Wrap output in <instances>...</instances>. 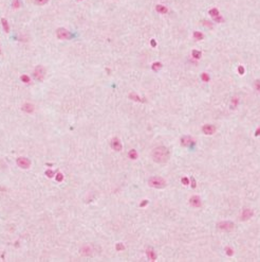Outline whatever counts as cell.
<instances>
[{"mask_svg":"<svg viewBox=\"0 0 260 262\" xmlns=\"http://www.w3.org/2000/svg\"><path fill=\"white\" fill-rule=\"evenodd\" d=\"M169 151L166 146H156L152 150L151 158L156 163H165L169 159Z\"/></svg>","mask_w":260,"mask_h":262,"instance_id":"1","label":"cell"},{"mask_svg":"<svg viewBox=\"0 0 260 262\" xmlns=\"http://www.w3.org/2000/svg\"><path fill=\"white\" fill-rule=\"evenodd\" d=\"M148 185L152 188L161 189L166 186V180L163 177H160V176H152L148 179Z\"/></svg>","mask_w":260,"mask_h":262,"instance_id":"2","label":"cell"},{"mask_svg":"<svg viewBox=\"0 0 260 262\" xmlns=\"http://www.w3.org/2000/svg\"><path fill=\"white\" fill-rule=\"evenodd\" d=\"M34 77L37 81H43L44 77H46V69L43 66H37L34 70Z\"/></svg>","mask_w":260,"mask_h":262,"instance_id":"3","label":"cell"},{"mask_svg":"<svg viewBox=\"0 0 260 262\" xmlns=\"http://www.w3.org/2000/svg\"><path fill=\"white\" fill-rule=\"evenodd\" d=\"M56 35H57L58 38L62 39V41H64V39H70L71 37H72L71 33L65 28H58L57 31H56Z\"/></svg>","mask_w":260,"mask_h":262,"instance_id":"4","label":"cell"},{"mask_svg":"<svg viewBox=\"0 0 260 262\" xmlns=\"http://www.w3.org/2000/svg\"><path fill=\"white\" fill-rule=\"evenodd\" d=\"M16 162H17V166L21 169H29L31 167V160L26 157H18Z\"/></svg>","mask_w":260,"mask_h":262,"instance_id":"5","label":"cell"},{"mask_svg":"<svg viewBox=\"0 0 260 262\" xmlns=\"http://www.w3.org/2000/svg\"><path fill=\"white\" fill-rule=\"evenodd\" d=\"M217 226H218L219 229L224 230V231H231V230H233V228H234V223L228 222V221H223V222L218 223Z\"/></svg>","mask_w":260,"mask_h":262,"instance_id":"6","label":"cell"},{"mask_svg":"<svg viewBox=\"0 0 260 262\" xmlns=\"http://www.w3.org/2000/svg\"><path fill=\"white\" fill-rule=\"evenodd\" d=\"M110 145H111V148L113 149L114 151H118V152H120V151L122 150V148H123V145H122V142H121V140H120L119 138H116V137H114V138H112V139H111Z\"/></svg>","mask_w":260,"mask_h":262,"instance_id":"7","label":"cell"},{"mask_svg":"<svg viewBox=\"0 0 260 262\" xmlns=\"http://www.w3.org/2000/svg\"><path fill=\"white\" fill-rule=\"evenodd\" d=\"M92 251H93V249H92V247L90 246V245H84L82 248H80V250H79V252H80V255L82 256H85V257H89V256H91L92 255Z\"/></svg>","mask_w":260,"mask_h":262,"instance_id":"8","label":"cell"},{"mask_svg":"<svg viewBox=\"0 0 260 262\" xmlns=\"http://www.w3.org/2000/svg\"><path fill=\"white\" fill-rule=\"evenodd\" d=\"M202 132L205 135H213L216 132V126L212 125V124H205L202 127Z\"/></svg>","mask_w":260,"mask_h":262,"instance_id":"9","label":"cell"},{"mask_svg":"<svg viewBox=\"0 0 260 262\" xmlns=\"http://www.w3.org/2000/svg\"><path fill=\"white\" fill-rule=\"evenodd\" d=\"M254 212L252 211V209H249V208H245V209L242 210L241 212V220L242 221H245V220H249L251 217L253 216Z\"/></svg>","mask_w":260,"mask_h":262,"instance_id":"10","label":"cell"},{"mask_svg":"<svg viewBox=\"0 0 260 262\" xmlns=\"http://www.w3.org/2000/svg\"><path fill=\"white\" fill-rule=\"evenodd\" d=\"M21 109L23 110L24 113H26V114H32V113H34V110H35V106H34L32 103H29V102H26V103L22 104Z\"/></svg>","mask_w":260,"mask_h":262,"instance_id":"11","label":"cell"},{"mask_svg":"<svg viewBox=\"0 0 260 262\" xmlns=\"http://www.w3.org/2000/svg\"><path fill=\"white\" fill-rule=\"evenodd\" d=\"M189 203L191 204V206L194 207H201L202 205V202H201V198L198 196V195H195V196H191L190 199H189Z\"/></svg>","mask_w":260,"mask_h":262,"instance_id":"12","label":"cell"},{"mask_svg":"<svg viewBox=\"0 0 260 262\" xmlns=\"http://www.w3.org/2000/svg\"><path fill=\"white\" fill-rule=\"evenodd\" d=\"M194 139L191 138V137L189 136H186V137H183V138L181 139V143L183 146H189L191 144H194Z\"/></svg>","mask_w":260,"mask_h":262,"instance_id":"13","label":"cell"},{"mask_svg":"<svg viewBox=\"0 0 260 262\" xmlns=\"http://www.w3.org/2000/svg\"><path fill=\"white\" fill-rule=\"evenodd\" d=\"M146 254H147V257H148V259L150 261H155L156 259V255L153 249H151V248H147L146 250Z\"/></svg>","mask_w":260,"mask_h":262,"instance_id":"14","label":"cell"},{"mask_svg":"<svg viewBox=\"0 0 260 262\" xmlns=\"http://www.w3.org/2000/svg\"><path fill=\"white\" fill-rule=\"evenodd\" d=\"M155 10L158 13H161V14H166L168 12V9L165 6H162V4H158V6L155 7Z\"/></svg>","mask_w":260,"mask_h":262,"instance_id":"15","label":"cell"},{"mask_svg":"<svg viewBox=\"0 0 260 262\" xmlns=\"http://www.w3.org/2000/svg\"><path fill=\"white\" fill-rule=\"evenodd\" d=\"M1 24H2L4 32H6V33L10 32V26H8V23H7V20L5 18H1Z\"/></svg>","mask_w":260,"mask_h":262,"instance_id":"16","label":"cell"},{"mask_svg":"<svg viewBox=\"0 0 260 262\" xmlns=\"http://www.w3.org/2000/svg\"><path fill=\"white\" fill-rule=\"evenodd\" d=\"M128 156L130 159H132V160H134V159H136L137 158V153H136V151L135 150H130L129 151V153H128Z\"/></svg>","mask_w":260,"mask_h":262,"instance_id":"17","label":"cell"},{"mask_svg":"<svg viewBox=\"0 0 260 262\" xmlns=\"http://www.w3.org/2000/svg\"><path fill=\"white\" fill-rule=\"evenodd\" d=\"M203 37H204L203 33L199 32V31H196V32H194V38L196 39V41H202Z\"/></svg>","mask_w":260,"mask_h":262,"instance_id":"18","label":"cell"},{"mask_svg":"<svg viewBox=\"0 0 260 262\" xmlns=\"http://www.w3.org/2000/svg\"><path fill=\"white\" fill-rule=\"evenodd\" d=\"M191 55H192V57H194V59H196V60H199L201 56H202V52L201 51H199V50H192V52H191Z\"/></svg>","mask_w":260,"mask_h":262,"instance_id":"19","label":"cell"},{"mask_svg":"<svg viewBox=\"0 0 260 262\" xmlns=\"http://www.w3.org/2000/svg\"><path fill=\"white\" fill-rule=\"evenodd\" d=\"M151 68H152V70H153V71H159V70L162 68V64H161L160 62H155V63L152 64Z\"/></svg>","mask_w":260,"mask_h":262,"instance_id":"20","label":"cell"},{"mask_svg":"<svg viewBox=\"0 0 260 262\" xmlns=\"http://www.w3.org/2000/svg\"><path fill=\"white\" fill-rule=\"evenodd\" d=\"M129 98H130V99H131V100H133V101H136V102H144V100H142L141 98L138 97L137 95L133 94V92H132V94H130V95H129Z\"/></svg>","mask_w":260,"mask_h":262,"instance_id":"21","label":"cell"},{"mask_svg":"<svg viewBox=\"0 0 260 262\" xmlns=\"http://www.w3.org/2000/svg\"><path fill=\"white\" fill-rule=\"evenodd\" d=\"M20 80L22 82H23L24 84H30L31 83V79L29 75H26V74H22L21 77H20Z\"/></svg>","mask_w":260,"mask_h":262,"instance_id":"22","label":"cell"},{"mask_svg":"<svg viewBox=\"0 0 260 262\" xmlns=\"http://www.w3.org/2000/svg\"><path fill=\"white\" fill-rule=\"evenodd\" d=\"M209 15L213 17H216V16H218V15H220V13H219V11L217 10V9H212V10L209 11Z\"/></svg>","mask_w":260,"mask_h":262,"instance_id":"23","label":"cell"},{"mask_svg":"<svg viewBox=\"0 0 260 262\" xmlns=\"http://www.w3.org/2000/svg\"><path fill=\"white\" fill-rule=\"evenodd\" d=\"M12 7L13 9H19L21 7V3H20V0H13V3H12Z\"/></svg>","mask_w":260,"mask_h":262,"instance_id":"24","label":"cell"},{"mask_svg":"<svg viewBox=\"0 0 260 262\" xmlns=\"http://www.w3.org/2000/svg\"><path fill=\"white\" fill-rule=\"evenodd\" d=\"M201 79H202L203 82H208L209 81V75L206 72H203L202 74H201Z\"/></svg>","mask_w":260,"mask_h":262,"instance_id":"25","label":"cell"},{"mask_svg":"<svg viewBox=\"0 0 260 262\" xmlns=\"http://www.w3.org/2000/svg\"><path fill=\"white\" fill-rule=\"evenodd\" d=\"M55 178H56V181H58V183H60V181L64 180V175H62V173H57L56 176H55Z\"/></svg>","mask_w":260,"mask_h":262,"instance_id":"26","label":"cell"},{"mask_svg":"<svg viewBox=\"0 0 260 262\" xmlns=\"http://www.w3.org/2000/svg\"><path fill=\"white\" fill-rule=\"evenodd\" d=\"M238 98H236V97H234L233 98V100H232V108H235L237 105H238Z\"/></svg>","mask_w":260,"mask_h":262,"instance_id":"27","label":"cell"},{"mask_svg":"<svg viewBox=\"0 0 260 262\" xmlns=\"http://www.w3.org/2000/svg\"><path fill=\"white\" fill-rule=\"evenodd\" d=\"M115 248H116V250L122 251V250L125 249V246H124V244H122V243H118V244L115 245Z\"/></svg>","mask_w":260,"mask_h":262,"instance_id":"28","label":"cell"},{"mask_svg":"<svg viewBox=\"0 0 260 262\" xmlns=\"http://www.w3.org/2000/svg\"><path fill=\"white\" fill-rule=\"evenodd\" d=\"M254 86H255V88H256V90L260 94V80H256V81H255Z\"/></svg>","mask_w":260,"mask_h":262,"instance_id":"29","label":"cell"},{"mask_svg":"<svg viewBox=\"0 0 260 262\" xmlns=\"http://www.w3.org/2000/svg\"><path fill=\"white\" fill-rule=\"evenodd\" d=\"M49 0H35V3L36 4H39V6H43V4H46Z\"/></svg>","mask_w":260,"mask_h":262,"instance_id":"30","label":"cell"},{"mask_svg":"<svg viewBox=\"0 0 260 262\" xmlns=\"http://www.w3.org/2000/svg\"><path fill=\"white\" fill-rule=\"evenodd\" d=\"M46 175H47L48 177H53V176L55 175V172L52 171V170H48V171H46Z\"/></svg>","mask_w":260,"mask_h":262,"instance_id":"31","label":"cell"},{"mask_svg":"<svg viewBox=\"0 0 260 262\" xmlns=\"http://www.w3.org/2000/svg\"><path fill=\"white\" fill-rule=\"evenodd\" d=\"M225 251H226V255H227V256H233V254H234V250H233L231 247H226V248H225Z\"/></svg>","mask_w":260,"mask_h":262,"instance_id":"32","label":"cell"},{"mask_svg":"<svg viewBox=\"0 0 260 262\" xmlns=\"http://www.w3.org/2000/svg\"><path fill=\"white\" fill-rule=\"evenodd\" d=\"M181 181H182V184L184 185V186H187L188 184H189V179H188L187 177H182V179H181Z\"/></svg>","mask_w":260,"mask_h":262,"instance_id":"33","label":"cell"},{"mask_svg":"<svg viewBox=\"0 0 260 262\" xmlns=\"http://www.w3.org/2000/svg\"><path fill=\"white\" fill-rule=\"evenodd\" d=\"M214 19H215V21H217V23H222V21H223V18H222V17H221L220 15H218V16H216V17H214Z\"/></svg>","mask_w":260,"mask_h":262,"instance_id":"34","label":"cell"},{"mask_svg":"<svg viewBox=\"0 0 260 262\" xmlns=\"http://www.w3.org/2000/svg\"><path fill=\"white\" fill-rule=\"evenodd\" d=\"M202 24H203L204 26H206V27H207V28H213V25H212V23H209V21H207V20H204Z\"/></svg>","mask_w":260,"mask_h":262,"instance_id":"35","label":"cell"},{"mask_svg":"<svg viewBox=\"0 0 260 262\" xmlns=\"http://www.w3.org/2000/svg\"><path fill=\"white\" fill-rule=\"evenodd\" d=\"M238 71H239L240 74H243V73H244V68L242 67V66H239V67H238Z\"/></svg>","mask_w":260,"mask_h":262,"instance_id":"36","label":"cell"},{"mask_svg":"<svg viewBox=\"0 0 260 262\" xmlns=\"http://www.w3.org/2000/svg\"><path fill=\"white\" fill-rule=\"evenodd\" d=\"M147 204H148V201H147V199H144V202H142V203L140 204V206H141V207H143V206H146Z\"/></svg>","mask_w":260,"mask_h":262,"instance_id":"37","label":"cell"},{"mask_svg":"<svg viewBox=\"0 0 260 262\" xmlns=\"http://www.w3.org/2000/svg\"><path fill=\"white\" fill-rule=\"evenodd\" d=\"M150 44H151V46H152V47H155V46H156V44H155V41H154V39H152V41L150 42Z\"/></svg>","mask_w":260,"mask_h":262,"instance_id":"38","label":"cell"},{"mask_svg":"<svg viewBox=\"0 0 260 262\" xmlns=\"http://www.w3.org/2000/svg\"><path fill=\"white\" fill-rule=\"evenodd\" d=\"M255 135H256V136H259V135H260V127L256 131V134H255Z\"/></svg>","mask_w":260,"mask_h":262,"instance_id":"39","label":"cell"},{"mask_svg":"<svg viewBox=\"0 0 260 262\" xmlns=\"http://www.w3.org/2000/svg\"><path fill=\"white\" fill-rule=\"evenodd\" d=\"M196 187V181H195V179H192V188H195Z\"/></svg>","mask_w":260,"mask_h":262,"instance_id":"40","label":"cell"},{"mask_svg":"<svg viewBox=\"0 0 260 262\" xmlns=\"http://www.w3.org/2000/svg\"><path fill=\"white\" fill-rule=\"evenodd\" d=\"M0 54H1V48H0Z\"/></svg>","mask_w":260,"mask_h":262,"instance_id":"41","label":"cell"},{"mask_svg":"<svg viewBox=\"0 0 260 262\" xmlns=\"http://www.w3.org/2000/svg\"><path fill=\"white\" fill-rule=\"evenodd\" d=\"M78 1H80V0H78Z\"/></svg>","mask_w":260,"mask_h":262,"instance_id":"42","label":"cell"}]
</instances>
